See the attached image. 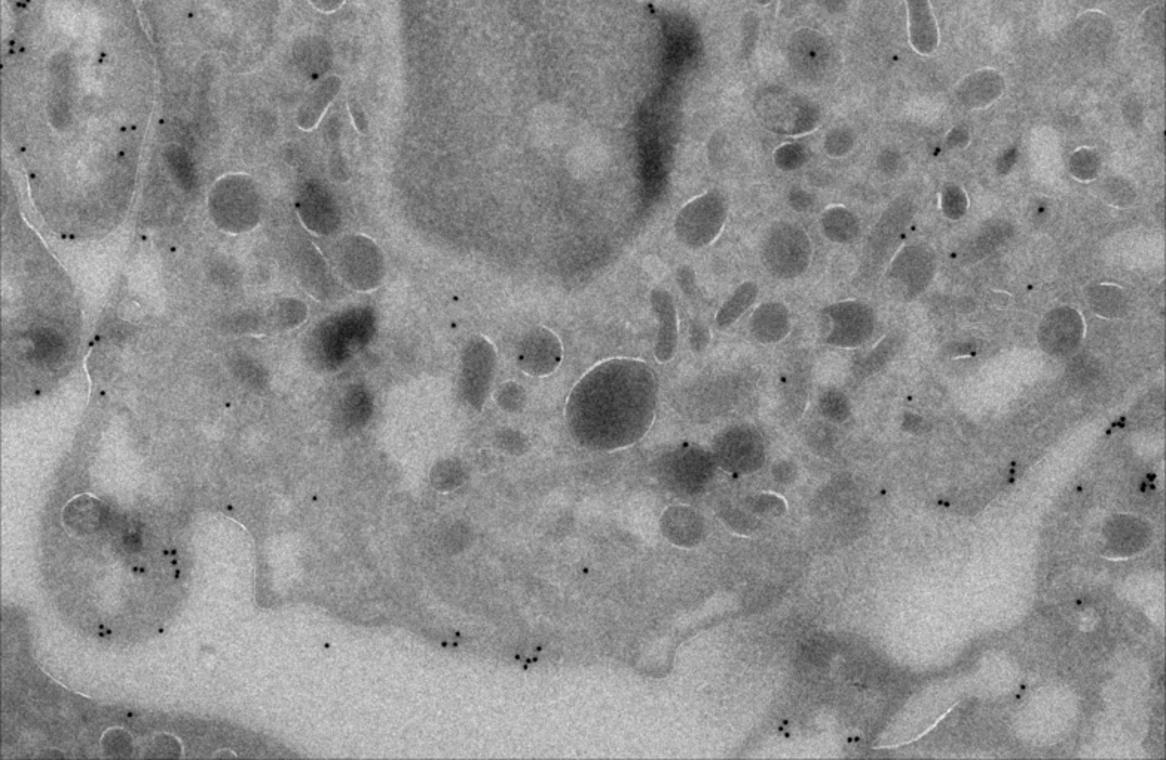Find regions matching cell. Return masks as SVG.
<instances>
[{"label": "cell", "instance_id": "cell-26", "mask_svg": "<svg viewBox=\"0 0 1166 760\" xmlns=\"http://www.w3.org/2000/svg\"><path fill=\"white\" fill-rule=\"evenodd\" d=\"M823 413L829 418L843 419L849 412L846 397L840 392L829 391L822 398Z\"/></svg>", "mask_w": 1166, "mask_h": 760}, {"label": "cell", "instance_id": "cell-4", "mask_svg": "<svg viewBox=\"0 0 1166 760\" xmlns=\"http://www.w3.org/2000/svg\"><path fill=\"white\" fill-rule=\"evenodd\" d=\"M339 271L357 290H372L384 277V263L375 242L367 238H348L339 254Z\"/></svg>", "mask_w": 1166, "mask_h": 760}, {"label": "cell", "instance_id": "cell-14", "mask_svg": "<svg viewBox=\"0 0 1166 760\" xmlns=\"http://www.w3.org/2000/svg\"><path fill=\"white\" fill-rule=\"evenodd\" d=\"M757 296V284L751 283V281H749V283L740 285V287L737 288V290L734 291L730 297H728L727 302L721 306V309H719L718 315H716V323H718V326L728 327L731 326V324L736 323V321L739 320L743 314H745V311H748V309L751 308L752 303L755 302Z\"/></svg>", "mask_w": 1166, "mask_h": 760}, {"label": "cell", "instance_id": "cell-9", "mask_svg": "<svg viewBox=\"0 0 1166 760\" xmlns=\"http://www.w3.org/2000/svg\"><path fill=\"white\" fill-rule=\"evenodd\" d=\"M911 45L918 54L930 55L939 45V30L930 0H907Z\"/></svg>", "mask_w": 1166, "mask_h": 760}, {"label": "cell", "instance_id": "cell-18", "mask_svg": "<svg viewBox=\"0 0 1166 760\" xmlns=\"http://www.w3.org/2000/svg\"><path fill=\"white\" fill-rule=\"evenodd\" d=\"M33 358L41 364L57 363L64 352L60 334L52 330H39L32 337Z\"/></svg>", "mask_w": 1166, "mask_h": 760}, {"label": "cell", "instance_id": "cell-10", "mask_svg": "<svg viewBox=\"0 0 1166 760\" xmlns=\"http://www.w3.org/2000/svg\"><path fill=\"white\" fill-rule=\"evenodd\" d=\"M651 306L659 320V334H657L656 357L660 363L672 360L678 343V324H676V308L672 296L663 288H656L651 293Z\"/></svg>", "mask_w": 1166, "mask_h": 760}, {"label": "cell", "instance_id": "cell-5", "mask_svg": "<svg viewBox=\"0 0 1166 760\" xmlns=\"http://www.w3.org/2000/svg\"><path fill=\"white\" fill-rule=\"evenodd\" d=\"M822 315L828 320L829 329L825 339L831 345H861L874 329V315L862 303H837L826 308Z\"/></svg>", "mask_w": 1166, "mask_h": 760}, {"label": "cell", "instance_id": "cell-15", "mask_svg": "<svg viewBox=\"0 0 1166 760\" xmlns=\"http://www.w3.org/2000/svg\"><path fill=\"white\" fill-rule=\"evenodd\" d=\"M1089 305L1092 311L1100 317L1115 318L1123 315L1126 309V300L1122 291L1112 285H1095L1088 293Z\"/></svg>", "mask_w": 1166, "mask_h": 760}, {"label": "cell", "instance_id": "cell-29", "mask_svg": "<svg viewBox=\"0 0 1166 760\" xmlns=\"http://www.w3.org/2000/svg\"><path fill=\"white\" fill-rule=\"evenodd\" d=\"M1014 162H1015V153L1014 152L1006 153V155L1003 156L1002 159H999V171H1000V173H1003V174L1008 173V171L1011 170L1012 165H1014Z\"/></svg>", "mask_w": 1166, "mask_h": 760}, {"label": "cell", "instance_id": "cell-30", "mask_svg": "<svg viewBox=\"0 0 1166 760\" xmlns=\"http://www.w3.org/2000/svg\"><path fill=\"white\" fill-rule=\"evenodd\" d=\"M761 2H767V0H761Z\"/></svg>", "mask_w": 1166, "mask_h": 760}, {"label": "cell", "instance_id": "cell-6", "mask_svg": "<svg viewBox=\"0 0 1166 760\" xmlns=\"http://www.w3.org/2000/svg\"><path fill=\"white\" fill-rule=\"evenodd\" d=\"M1083 334V321L1074 309L1060 308L1052 311L1043 320L1039 330L1042 348L1048 354L1067 355L1079 345Z\"/></svg>", "mask_w": 1166, "mask_h": 760}, {"label": "cell", "instance_id": "cell-7", "mask_svg": "<svg viewBox=\"0 0 1166 760\" xmlns=\"http://www.w3.org/2000/svg\"><path fill=\"white\" fill-rule=\"evenodd\" d=\"M562 346L550 330L537 329L523 340L519 366L532 376H547L558 369Z\"/></svg>", "mask_w": 1166, "mask_h": 760}, {"label": "cell", "instance_id": "cell-23", "mask_svg": "<svg viewBox=\"0 0 1166 760\" xmlns=\"http://www.w3.org/2000/svg\"><path fill=\"white\" fill-rule=\"evenodd\" d=\"M966 207V195H964L963 190L956 188V186H950V188L944 190V195H942V208H944V213L947 214V217L953 220L960 219L966 213Z\"/></svg>", "mask_w": 1166, "mask_h": 760}, {"label": "cell", "instance_id": "cell-13", "mask_svg": "<svg viewBox=\"0 0 1166 760\" xmlns=\"http://www.w3.org/2000/svg\"><path fill=\"white\" fill-rule=\"evenodd\" d=\"M332 199L321 189H311L302 199L304 222L318 234H327V226L333 220Z\"/></svg>", "mask_w": 1166, "mask_h": 760}, {"label": "cell", "instance_id": "cell-22", "mask_svg": "<svg viewBox=\"0 0 1166 760\" xmlns=\"http://www.w3.org/2000/svg\"><path fill=\"white\" fill-rule=\"evenodd\" d=\"M1071 171L1080 180L1094 179L1098 171V158L1089 150L1077 152L1071 159Z\"/></svg>", "mask_w": 1166, "mask_h": 760}, {"label": "cell", "instance_id": "cell-25", "mask_svg": "<svg viewBox=\"0 0 1166 760\" xmlns=\"http://www.w3.org/2000/svg\"><path fill=\"white\" fill-rule=\"evenodd\" d=\"M1097 373V361L1091 360L1088 357H1079L1071 364L1068 375H1070L1071 382L1077 383V385H1085V383L1091 382L1097 376Z\"/></svg>", "mask_w": 1166, "mask_h": 760}, {"label": "cell", "instance_id": "cell-27", "mask_svg": "<svg viewBox=\"0 0 1166 760\" xmlns=\"http://www.w3.org/2000/svg\"><path fill=\"white\" fill-rule=\"evenodd\" d=\"M776 162L783 170H794L804 162V153L800 146H785L777 152Z\"/></svg>", "mask_w": 1166, "mask_h": 760}, {"label": "cell", "instance_id": "cell-17", "mask_svg": "<svg viewBox=\"0 0 1166 760\" xmlns=\"http://www.w3.org/2000/svg\"><path fill=\"white\" fill-rule=\"evenodd\" d=\"M1012 235V226L1008 223L1000 222L988 226L987 229L981 232L976 237L975 241L967 250V257L972 260H979L987 254L993 253L997 247L1003 244Z\"/></svg>", "mask_w": 1166, "mask_h": 760}, {"label": "cell", "instance_id": "cell-19", "mask_svg": "<svg viewBox=\"0 0 1166 760\" xmlns=\"http://www.w3.org/2000/svg\"><path fill=\"white\" fill-rule=\"evenodd\" d=\"M165 158H167L171 173L176 177L180 186L186 189L194 188L197 177H195L194 165H192L188 153L182 147L171 146L170 149H167Z\"/></svg>", "mask_w": 1166, "mask_h": 760}, {"label": "cell", "instance_id": "cell-2", "mask_svg": "<svg viewBox=\"0 0 1166 760\" xmlns=\"http://www.w3.org/2000/svg\"><path fill=\"white\" fill-rule=\"evenodd\" d=\"M727 219V202L718 192H709L682 208L675 220V232L691 248L710 244Z\"/></svg>", "mask_w": 1166, "mask_h": 760}, {"label": "cell", "instance_id": "cell-24", "mask_svg": "<svg viewBox=\"0 0 1166 760\" xmlns=\"http://www.w3.org/2000/svg\"><path fill=\"white\" fill-rule=\"evenodd\" d=\"M1106 198L1117 207H1129L1134 202L1135 192L1125 180L1113 179L1106 183Z\"/></svg>", "mask_w": 1166, "mask_h": 760}, {"label": "cell", "instance_id": "cell-11", "mask_svg": "<svg viewBox=\"0 0 1166 760\" xmlns=\"http://www.w3.org/2000/svg\"><path fill=\"white\" fill-rule=\"evenodd\" d=\"M911 216H913V204L907 198L898 199L887 210L877 228L874 229V234L871 237L872 248L877 253L886 251L892 242H895L896 238L902 234L905 226L910 222Z\"/></svg>", "mask_w": 1166, "mask_h": 760}, {"label": "cell", "instance_id": "cell-3", "mask_svg": "<svg viewBox=\"0 0 1166 760\" xmlns=\"http://www.w3.org/2000/svg\"><path fill=\"white\" fill-rule=\"evenodd\" d=\"M812 256V245L806 232L788 223H779L771 229L764 245L765 266L780 278H795L806 271Z\"/></svg>", "mask_w": 1166, "mask_h": 760}, {"label": "cell", "instance_id": "cell-1", "mask_svg": "<svg viewBox=\"0 0 1166 760\" xmlns=\"http://www.w3.org/2000/svg\"><path fill=\"white\" fill-rule=\"evenodd\" d=\"M657 380L644 361L612 360L590 370L572 391L566 416L593 447L633 443L653 424Z\"/></svg>", "mask_w": 1166, "mask_h": 760}, {"label": "cell", "instance_id": "cell-21", "mask_svg": "<svg viewBox=\"0 0 1166 760\" xmlns=\"http://www.w3.org/2000/svg\"><path fill=\"white\" fill-rule=\"evenodd\" d=\"M333 81H335V79H333ZM333 81L326 82V84H324L323 87H321L320 90L314 94V97H312L311 100L305 104L304 109H302L301 127H312V125H315V122L318 121L321 112H323L324 107L327 106V103H329L330 98L333 97V93L336 91V87H333L332 85Z\"/></svg>", "mask_w": 1166, "mask_h": 760}, {"label": "cell", "instance_id": "cell-12", "mask_svg": "<svg viewBox=\"0 0 1166 760\" xmlns=\"http://www.w3.org/2000/svg\"><path fill=\"white\" fill-rule=\"evenodd\" d=\"M751 329L762 343L779 342L789 332L788 309L780 303H765L755 311Z\"/></svg>", "mask_w": 1166, "mask_h": 760}, {"label": "cell", "instance_id": "cell-16", "mask_svg": "<svg viewBox=\"0 0 1166 760\" xmlns=\"http://www.w3.org/2000/svg\"><path fill=\"white\" fill-rule=\"evenodd\" d=\"M823 231H825L826 237L832 241H850L858 235V220L844 208H834V210L826 211L825 216H823Z\"/></svg>", "mask_w": 1166, "mask_h": 760}, {"label": "cell", "instance_id": "cell-28", "mask_svg": "<svg viewBox=\"0 0 1166 760\" xmlns=\"http://www.w3.org/2000/svg\"><path fill=\"white\" fill-rule=\"evenodd\" d=\"M691 339H693L694 348H696L697 351H700V349H702L703 346H706V343H708V330H706L705 327L700 326V324L699 326H694Z\"/></svg>", "mask_w": 1166, "mask_h": 760}, {"label": "cell", "instance_id": "cell-8", "mask_svg": "<svg viewBox=\"0 0 1166 760\" xmlns=\"http://www.w3.org/2000/svg\"><path fill=\"white\" fill-rule=\"evenodd\" d=\"M933 268L935 263L929 251L918 247L905 248L893 262L890 277L901 281L907 288V293L915 296L929 284Z\"/></svg>", "mask_w": 1166, "mask_h": 760}, {"label": "cell", "instance_id": "cell-20", "mask_svg": "<svg viewBox=\"0 0 1166 760\" xmlns=\"http://www.w3.org/2000/svg\"><path fill=\"white\" fill-rule=\"evenodd\" d=\"M898 348L899 337L893 336V334L892 336L886 337L871 354L866 355L863 360L858 361L859 375H869V373H874L875 370L880 369L881 366H884L895 355L896 349Z\"/></svg>", "mask_w": 1166, "mask_h": 760}]
</instances>
